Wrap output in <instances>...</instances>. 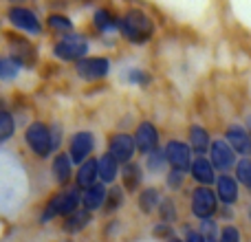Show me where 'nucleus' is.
I'll return each instance as SVG.
<instances>
[{
	"mask_svg": "<svg viewBox=\"0 0 251 242\" xmlns=\"http://www.w3.org/2000/svg\"><path fill=\"white\" fill-rule=\"evenodd\" d=\"M139 205H141V209L146 214H150L152 209L159 205V194H156V190H146L141 194V198H139Z\"/></svg>",
	"mask_w": 251,
	"mask_h": 242,
	"instance_id": "nucleus-22",
	"label": "nucleus"
},
{
	"mask_svg": "<svg viewBox=\"0 0 251 242\" xmlns=\"http://www.w3.org/2000/svg\"><path fill=\"white\" fill-rule=\"evenodd\" d=\"M236 176H238L240 183H245L247 187H251V161L245 159L238 163V169H236Z\"/></svg>",
	"mask_w": 251,
	"mask_h": 242,
	"instance_id": "nucleus-25",
	"label": "nucleus"
},
{
	"mask_svg": "<svg viewBox=\"0 0 251 242\" xmlns=\"http://www.w3.org/2000/svg\"><path fill=\"white\" fill-rule=\"evenodd\" d=\"M97 176L104 183H113L115 178H117V161L110 154L101 156V159L97 161Z\"/></svg>",
	"mask_w": 251,
	"mask_h": 242,
	"instance_id": "nucleus-17",
	"label": "nucleus"
},
{
	"mask_svg": "<svg viewBox=\"0 0 251 242\" xmlns=\"http://www.w3.org/2000/svg\"><path fill=\"white\" fill-rule=\"evenodd\" d=\"M53 176H55V181L62 183V185L71 178V159L66 154L55 156V161H53Z\"/></svg>",
	"mask_w": 251,
	"mask_h": 242,
	"instance_id": "nucleus-19",
	"label": "nucleus"
},
{
	"mask_svg": "<svg viewBox=\"0 0 251 242\" xmlns=\"http://www.w3.org/2000/svg\"><path fill=\"white\" fill-rule=\"evenodd\" d=\"M18 69H20V66H18V62L2 60V62H0V77H2V79H11L13 75L18 73Z\"/></svg>",
	"mask_w": 251,
	"mask_h": 242,
	"instance_id": "nucleus-26",
	"label": "nucleus"
},
{
	"mask_svg": "<svg viewBox=\"0 0 251 242\" xmlns=\"http://www.w3.org/2000/svg\"><path fill=\"white\" fill-rule=\"evenodd\" d=\"M249 216H251V212H249Z\"/></svg>",
	"mask_w": 251,
	"mask_h": 242,
	"instance_id": "nucleus-36",
	"label": "nucleus"
},
{
	"mask_svg": "<svg viewBox=\"0 0 251 242\" xmlns=\"http://www.w3.org/2000/svg\"><path fill=\"white\" fill-rule=\"evenodd\" d=\"M88 220H91V212L88 209H77V212H73L69 216V220L64 222V229L69 231V234H75V231H82L84 227L88 225Z\"/></svg>",
	"mask_w": 251,
	"mask_h": 242,
	"instance_id": "nucleus-18",
	"label": "nucleus"
},
{
	"mask_svg": "<svg viewBox=\"0 0 251 242\" xmlns=\"http://www.w3.org/2000/svg\"><path fill=\"white\" fill-rule=\"evenodd\" d=\"M9 20H11L18 29L29 31V33H40V29H42L38 18H35V13L25 7H13L11 11H9Z\"/></svg>",
	"mask_w": 251,
	"mask_h": 242,
	"instance_id": "nucleus-9",
	"label": "nucleus"
},
{
	"mask_svg": "<svg viewBox=\"0 0 251 242\" xmlns=\"http://www.w3.org/2000/svg\"><path fill=\"white\" fill-rule=\"evenodd\" d=\"M221 242H240V234L236 227H225L221 236Z\"/></svg>",
	"mask_w": 251,
	"mask_h": 242,
	"instance_id": "nucleus-30",
	"label": "nucleus"
},
{
	"mask_svg": "<svg viewBox=\"0 0 251 242\" xmlns=\"http://www.w3.org/2000/svg\"><path fill=\"white\" fill-rule=\"evenodd\" d=\"M88 51V42L82 38V35H66L64 40L55 44L53 53H55L60 60H79L84 53Z\"/></svg>",
	"mask_w": 251,
	"mask_h": 242,
	"instance_id": "nucleus-4",
	"label": "nucleus"
},
{
	"mask_svg": "<svg viewBox=\"0 0 251 242\" xmlns=\"http://www.w3.org/2000/svg\"><path fill=\"white\" fill-rule=\"evenodd\" d=\"M126 176H128V183H126V185L132 190V187L139 183V169L134 168V165H128V168H126Z\"/></svg>",
	"mask_w": 251,
	"mask_h": 242,
	"instance_id": "nucleus-31",
	"label": "nucleus"
},
{
	"mask_svg": "<svg viewBox=\"0 0 251 242\" xmlns=\"http://www.w3.org/2000/svg\"><path fill=\"white\" fill-rule=\"evenodd\" d=\"M192 176L196 178L199 183H212L214 181V168L212 163H209L207 159H203V156H199V159L192 163Z\"/></svg>",
	"mask_w": 251,
	"mask_h": 242,
	"instance_id": "nucleus-16",
	"label": "nucleus"
},
{
	"mask_svg": "<svg viewBox=\"0 0 251 242\" xmlns=\"http://www.w3.org/2000/svg\"><path fill=\"white\" fill-rule=\"evenodd\" d=\"M192 212H194L196 218H203V220L214 216V212H216V196H214V192L207 190V187L194 190V196H192Z\"/></svg>",
	"mask_w": 251,
	"mask_h": 242,
	"instance_id": "nucleus-5",
	"label": "nucleus"
},
{
	"mask_svg": "<svg viewBox=\"0 0 251 242\" xmlns=\"http://www.w3.org/2000/svg\"><path fill=\"white\" fill-rule=\"evenodd\" d=\"M227 141H229L231 150L240 152V154H249L251 152V139L240 125H231V128L227 130Z\"/></svg>",
	"mask_w": 251,
	"mask_h": 242,
	"instance_id": "nucleus-13",
	"label": "nucleus"
},
{
	"mask_svg": "<svg viewBox=\"0 0 251 242\" xmlns=\"http://www.w3.org/2000/svg\"><path fill=\"white\" fill-rule=\"evenodd\" d=\"M93 150V134L91 132H77L71 141V159L73 163H82Z\"/></svg>",
	"mask_w": 251,
	"mask_h": 242,
	"instance_id": "nucleus-11",
	"label": "nucleus"
},
{
	"mask_svg": "<svg viewBox=\"0 0 251 242\" xmlns=\"http://www.w3.org/2000/svg\"><path fill=\"white\" fill-rule=\"evenodd\" d=\"M156 141H159V134H156V128L152 123H141L137 128V134H134V145L141 152H154L156 150Z\"/></svg>",
	"mask_w": 251,
	"mask_h": 242,
	"instance_id": "nucleus-10",
	"label": "nucleus"
},
{
	"mask_svg": "<svg viewBox=\"0 0 251 242\" xmlns=\"http://www.w3.org/2000/svg\"><path fill=\"white\" fill-rule=\"evenodd\" d=\"M26 143H29V147L38 156H47L53 147L51 132H49V128L44 123H31L29 125V130H26Z\"/></svg>",
	"mask_w": 251,
	"mask_h": 242,
	"instance_id": "nucleus-3",
	"label": "nucleus"
},
{
	"mask_svg": "<svg viewBox=\"0 0 251 242\" xmlns=\"http://www.w3.org/2000/svg\"><path fill=\"white\" fill-rule=\"evenodd\" d=\"M13 134V117L4 110H0V143L7 141Z\"/></svg>",
	"mask_w": 251,
	"mask_h": 242,
	"instance_id": "nucleus-23",
	"label": "nucleus"
},
{
	"mask_svg": "<svg viewBox=\"0 0 251 242\" xmlns=\"http://www.w3.org/2000/svg\"><path fill=\"white\" fill-rule=\"evenodd\" d=\"M79 192H64V194H57L55 198L51 200V203L47 205V209H44L42 214V220H49V218L53 216H71L73 212H77V205H79Z\"/></svg>",
	"mask_w": 251,
	"mask_h": 242,
	"instance_id": "nucleus-2",
	"label": "nucleus"
},
{
	"mask_svg": "<svg viewBox=\"0 0 251 242\" xmlns=\"http://www.w3.org/2000/svg\"><path fill=\"white\" fill-rule=\"evenodd\" d=\"M119 26H122V33L126 38H128L130 42H137V44L150 40V35H152L150 18H148L143 11H139V9H132V11L126 13Z\"/></svg>",
	"mask_w": 251,
	"mask_h": 242,
	"instance_id": "nucleus-1",
	"label": "nucleus"
},
{
	"mask_svg": "<svg viewBox=\"0 0 251 242\" xmlns=\"http://www.w3.org/2000/svg\"><path fill=\"white\" fill-rule=\"evenodd\" d=\"M181 183H183V172L174 169V172L170 174V187H181Z\"/></svg>",
	"mask_w": 251,
	"mask_h": 242,
	"instance_id": "nucleus-33",
	"label": "nucleus"
},
{
	"mask_svg": "<svg viewBox=\"0 0 251 242\" xmlns=\"http://www.w3.org/2000/svg\"><path fill=\"white\" fill-rule=\"evenodd\" d=\"M49 26L55 29V31H69L73 24H71V20L69 18H64V16H51L49 18Z\"/></svg>",
	"mask_w": 251,
	"mask_h": 242,
	"instance_id": "nucleus-27",
	"label": "nucleus"
},
{
	"mask_svg": "<svg viewBox=\"0 0 251 242\" xmlns=\"http://www.w3.org/2000/svg\"><path fill=\"white\" fill-rule=\"evenodd\" d=\"M163 165H165V152L161 154V152H152L150 154V159H148V168L152 169V172H159V169H163Z\"/></svg>",
	"mask_w": 251,
	"mask_h": 242,
	"instance_id": "nucleus-28",
	"label": "nucleus"
},
{
	"mask_svg": "<svg viewBox=\"0 0 251 242\" xmlns=\"http://www.w3.org/2000/svg\"><path fill=\"white\" fill-rule=\"evenodd\" d=\"M110 71V62L104 57H86L77 64V73L84 79H100L104 75H108Z\"/></svg>",
	"mask_w": 251,
	"mask_h": 242,
	"instance_id": "nucleus-7",
	"label": "nucleus"
},
{
	"mask_svg": "<svg viewBox=\"0 0 251 242\" xmlns=\"http://www.w3.org/2000/svg\"><path fill=\"white\" fill-rule=\"evenodd\" d=\"M104 198H106V190L101 185H95V187H91V190H86V194L82 196V200H84V205H86V209L91 212V209H97L101 203H104Z\"/></svg>",
	"mask_w": 251,
	"mask_h": 242,
	"instance_id": "nucleus-20",
	"label": "nucleus"
},
{
	"mask_svg": "<svg viewBox=\"0 0 251 242\" xmlns=\"http://www.w3.org/2000/svg\"><path fill=\"white\" fill-rule=\"evenodd\" d=\"M0 62H2V60H0Z\"/></svg>",
	"mask_w": 251,
	"mask_h": 242,
	"instance_id": "nucleus-37",
	"label": "nucleus"
},
{
	"mask_svg": "<svg viewBox=\"0 0 251 242\" xmlns=\"http://www.w3.org/2000/svg\"><path fill=\"white\" fill-rule=\"evenodd\" d=\"M161 212H163V218L165 220H172L174 214H172V203L170 200H161ZM159 212V214H161Z\"/></svg>",
	"mask_w": 251,
	"mask_h": 242,
	"instance_id": "nucleus-32",
	"label": "nucleus"
},
{
	"mask_svg": "<svg viewBox=\"0 0 251 242\" xmlns=\"http://www.w3.org/2000/svg\"><path fill=\"white\" fill-rule=\"evenodd\" d=\"M95 24L100 26L101 31H110L115 26V18L110 16L108 11H104V9H100V11L95 13Z\"/></svg>",
	"mask_w": 251,
	"mask_h": 242,
	"instance_id": "nucleus-24",
	"label": "nucleus"
},
{
	"mask_svg": "<svg viewBox=\"0 0 251 242\" xmlns=\"http://www.w3.org/2000/svg\"><path fill=\"white\" fill-rule=\"evenodd\" d=\"M218 196L227 205L236 203V198H238V183L231 176H221L218 178Z\"/></svg>",
	"mask_w": 251,
	"mask_h": 242,
	"instance_id": "nucleus-14",
	"label": "nucleus"
},
{
	"mask_svg": "<svg viewBox=\"0 0 251 242\" xmlns=\"http://www.w3.org/2000/svg\"><path fill=\"white\" fill-rule=\"evenodd\" d=\"M134 139L128 137V134H115L113 141H110V156L115 161H122V163H128L134 154Z\"/></svg>",
	"mask_w": 251,
	"mask_h": 242,
	"instance_id": "nucleus-8",
	"label": "nucleus"
},
{
	"mask_svg": "<svg viewBox=\"0 0 251 242\" xmlns=\"http://www.w3.org/2000/svg\"><path fill=\"white\" fill-rule=\"evenodd\" d=\"M190 141H192V145H194V150H199V152H203L205 147H209L207 132H205L203 128H199V125H194V128L190 130Z\"/></svg>",
	"mask_w": 251,
	"mask_h": 242,
	"instance_id": "nucleus-21",
	"label": "nucleus"
},
{
	"mask_svg": "<svg viewBox=\"0 0 251 242\" xmlns=\"http://www.w3.org/2000/svg\"><path fill=\"white\" fill-rule=\"evenodd\" d=\"M187 242H205V238L201 234H190L187 236Z\"/></svg>",
	"mask_w": 251,
	"mask_h": 242,
	"instance_id": "nucleus-34",
	"label": "nucleus"
},
{
	"mask_svg": "<svg viewBox=\"0 0 251 242\" xmlns=\"http://www.w3.org/2000/svg\"><path fill=\"white\" fill-rule=\"evenodd\" d=\"M165 161L170 165H174L176 172H183V169L192 168V154L190 147L181 141H170L168 147H165Z\"/></svg>",
	"mask_w": 251,
	"mask_h": 242,
	"instance_id": "nucleus-6",
	"label": "nucleus"
},
{
	"mask_svg": "<svg viewBox=\"0 0 251 242\" xmlns=\"http://www.w3.org/2000/svg\"><path fill=\"white\" fill-rule=\"evenodd\" d=\"M119 203H122V190H117V187H115V190L108 194V200H106V212H113Z\"/></svg>",
	"mask_w": 251,
	"mask_h": 242,
	"instance_id": "nucleus-29",
	"label": "nucleus"
},
{
	"mask_svg": "<svg viewBox=\"0 0 251 242\" xmlns=\"http://www.w3.org/2000/svg\"><path fill=\"white\" fill-rule=\"evenodd\" d=\"M209 152H212V159H214V165L221 169H227L234 165V150L229 147L227 141H214L209 145Z\"/></svg>",
	"mask_w": 251,
	"mask_h": 242,
	"instance_id": "nucleus-12",
	"label": "nucleus"
},
{
	"mask_svg": "<svg viewBox=\"0 0 251 242\" xmlns=\"http://www.w3.org/2000/svg\"><path fill=\"white\" fill-rule=\"evenodd\" d=\"M172 242H178V240H172Z\"/></svg>",
	"mask_w": 251,
	"mask_h": 242,
	"instance_id": "nucleus-35",
	"label": "nucleus"
},
{
	"mask_svg": "<svg viewBox=\"0 0 251 242\" xmlns=\"http://www.w3.org/2000/svg\"><path fill=\"white\" fill-rule=\"evenodd\" d=\"M97 178H100L97 176V161H86L77 172V185L84 190H91V187H95Z\"/></svg>",
	"mask_w": 251,
	"mask_h": 242,
	"instance_id": "nucleus-15",
	"label": "nucleus"
}]
</instances>
